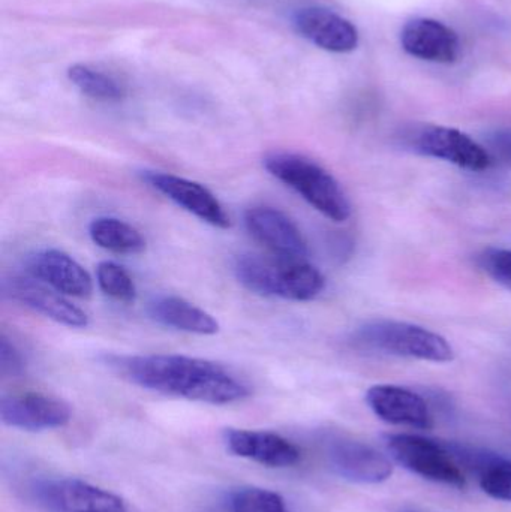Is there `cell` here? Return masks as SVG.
Here are the masks:
<instances>
[{"label": "cell", "instance_id": "1", "mask_svg": "<svg viewBox=\"0 0 511 512\" xmlns=\"http://www.w3.org/2000/svg\"><path fill=\"white\" fill-rule=\"evenodd\" d=\"M116 369L129 381L165 396L182 397L207 405H231L251 390L227 367L188 355L153 354L114 357Z\"/></svg>", "mask_w": 511, "mask_h": 512}, {"label": "cell", "instance_id": "2", "mask_svg": "<svg viewBox=\"0 0 511 512\" xmlns=\"http://www.w3.org/2000/svg\"><path fill=\"white\" fill-rule=\"evenodd\" d=\"M234 274L248 291L261 297L311 301L326 288V277L308 261L273 255L239 256L234 262Z\"/></svg>", "mask_w": 511, "mask_h": 512}, {"label": "cell", "instance_id": "3", "mask_svg": "<svg viewBox=\"0 0 511 512\" xmlns=\"http://www.w3.org/2000/svg\"><path fill=\"white\" fill-rule=\"evenodd\" d=\"M270 176L299 194L330 221H348L351 203L341 183L318 162L297 153H270L263 161Z\"/></svg>", "mask_w": 511, "mask_h": 512}, {"label": "cell", "instance_id": "4", "mask_svg": "<svg viewBox=\"0 0 511 512\" xmlns=\"http://www.w3.org/2000/svg\"><path fill=\"white\" fill-rule=\"evenodd\" d=\"M354 343L381 354L429 363H450L455 358V349L446 337L422 325L395 319L365 322L354 333Z\"/></svg>", "mask_w": 511, "mask_h": 512}, {"label": "cell", "instance_id": "5", "mask_svg": "<svg viewBox=\"0 0 511 512\" xmlns=\"http://www.w3.org/2000/svg\"><path fill=\"white\" fill-rule=\"evenodd\" d=\"M387 453L402 468L432 483L464 489L467 478L446 447L419 435L396 433L384 438Z\"/></svg>", "mask_w": 511, "mask_h": 512}, {"label": "cell", "instance_id": "6", "mask_svg": "<svg viewBox=\"0 0 511 512\" xmlns=\"http://www.w3.org/2000/svg\"><path fill=\"white\" fill-rule=\"evenodd\" d=\"M2 294L9 300L69 328H86L89 316L66 295L33 276L11 274L2 280Z\"/></svg>", "mask_w": 511, "mask_h": 512}, {"label": "cell", "instance_id": "7", "mask_svg": "<svg viewBox=\"0 0 511 512\" xmlns=\"http://www.w3.org/2000/svg\"><path fill=\"white\" fill-rule=\"evenodd\" d=\"M414 152L440 159L468 171H485L492 165L491 152L476 140L455 128L426 126L413 140Z\"/></svg>", "mask_w": 511, "mask_h": 512}, {"label": "cell", "instance_id": "8", "mask_svg": "<svg viewBox=\"0 0 511 512\" xmlns=\"http://www.w3.org/2000/svg\"><path fill=\"white\" fill-rule=\"evenodd\" d=\"M141 177L150 188L155 189L200 221L221 230L230 228V216L225 212L224 206L219 203L215 194L201 183L192 182L174 174L161 173V171H144Z\"/></svg>", "mask_w": 511, "mask_h": 512}, {"label": "cell", "instance_id": "9", "mask_svg": "<svg viewBox=\"0 0 511 512\" xmlns=\"http://www.w3.org/2000/svg\"><path fill=\"white\" fill-rule=\"evenodd\" d=\"M245 227L252 239L273 256L291 261H306L308 258V243L302 231L281 210L252 207L246 210Z\"/></svg>", "mask_w": 511, "mask_h": 512}, {"label": "cell", "instance_id": "10", "mask_svg": "<svg viewBox=\"0 0 511 512\" xmlns=\"http://www.w3.org/2000/svg\"><path fill=\"white\" fill-rule=\"evenodd\" d=\"M71 417L68 403L41 393L12 394L0 400L2 423L24 432L60 429Z\"/></svg>", "mask_w": 511, "mask_h": 512}, {"label": "cell", "instance_id": "11", "mask_svg": "<svg viewBox=\"0 0 511 512\" xmlns=\"http://www.w3.org/2000/svg\"><path fill=\"white\" fill-rule=\"evenodd\" d=\"M366 403L384 423L431 430L434 415L420 394L399 385L380 384L369 388Z\"/></svg>", "mask_w": 511, "mask_h": 512}, {"label": "cell", "instance_id": "12", "mask_svg": "<svg viewBox=\"0 0 511 512\" xmlns=\"http://www.w3.org/2000/svg\"><path fill=\"white\" fill-rule=\"evenodd\" d=\"M297 32L330 53H351L359 45V30L347 18L321 6H308L294 14Z\"/></svg>", "mask_w": 511, "mask_h": 512}, {"label": "cell", "instance_id": "13", "mask_svg": "<svg viewBox=\"0 0 511 512\" xmlns=\"http://www.w3.org/2000/svg\"><path fill=\"white\" fill-rule=\"evenodd\" d=\"M327 457L333 472L351 483L381 484L393 474L389 457L363 442L335 441Z\"/></svg>", "mask_w": 511, "mask_h": 512}, {"label": "cell", "instance_id": "14", "mask_svg": "<svg viewBox=\"0 0 511 512\" xmlns=\"http://www.w3.org/2000/svg\"><path fill=\"white\" fill-rule=\"evenodd\" d=\"M27 271L66 297L87 298L92 295L90 274L80 262L59 249H45L30 256Z\"/></svg>", "mask_w": 511, "mask_h": 512}, {"label": "cell", "instance_id": "15", "mask_svg": "<svg viewBox=\"0 0 511 512\" xmlns=\"http://www.w3.org/2000/svg\"><path fill=\"white\" fill-rule=\"evenodd\" d=\"M224 441L234 456L254 460L267 468H291L300 460L299 448L276 433L228 429Z\"/></svg>", "mask_w": 511, "mask_h": 512}, {"label": "cell", "instance_id": "16", "mask_svg": "<svg viewBox=\"0 0 511 512\" xmlns=\"http://www.w3.org/2000/svg\"><path fill=\"white\" fill-rule=\"evenodd\" d=\"M39 496L51 510L60 512H125L122 498L81 480H60L44 484Z\"/></svg>", "mask_w": 511, "mask_h": 512}, {"label": "cell", "instance_id": "17", "mask_svg": "<svg viewBox=\"0 0 511 512\" xmlns=\"http://www.w3.org/2000/svg\"><path fill=\"white\" fill-rule=\"evenodd\" d=\"M402 48L410 56L434 63H453L461 42L455 30L432 18H414L401 32Z\"/></svg>", "mask_w": 511, "mask_h": 512}, {"label": "cell", "instance_id": "18", "mask_svg": "<svg viewBox=\"0 0 511 512\" xmlns=\"http://www.w3.org/2000/svg\"><path fill=\"white\" fill-rule=\"evenodd\" d=\"M149 315L158 324L185 333L213 336L219 331V322L209 312L174 295L150 301Z\"/></svg>", "mask_w": 511, "mask_h": 512}, {"label": "cell", "instance_id": "19", "mask_svg": "<svg viewBox=\"0 0 511 512\" xmlns=\"http://www.w3.org/2000/svg\"><path fill=\"white\" fill-rule=\"evenodd\" d=\"M89 236L104 251L116 255H138L146 249V240L137 228L117 218H96L90 222Z\"/></svg>", "mask_w": 511, "mask_h": 512}, {"label": "cell", "instance_id": "20", "mask_svg": "<svg viewBox=\"0 0 511 512\" xmlns=\"http://www.w3.org/2000/svg\"><path fill=\"white\" fill-rule=\"evenodd\" d=\"M68 78L83 95L95 101L119 102L126 96L125 86L117 78L83 63L71 66Z\"/></svg>", "mask_w": 511, "mask_h": 512}, {"label": "cell", "instance_id": "21", "mask_svg": "<svg viewBox=\"0 0 511 512\" xmlns=\"http://www.w3.org/2000/svg\"><path fill=\"white\" fill-rule=\"evenodd\" d=\"M479 486L495 501L511 502V459L497 454L476 457Z\"/></svg>", "mask_w": 511, "mask_h": 512}, {"label": "cell", "instance_id": "22", "mask_svg": "<svg viewBox=\"0 0 511 512\" xmlns=\"http://www.w3.org/2000/svg\"><path fill=\"white\" fill-rule=\"evenodd\" d=\"M96 282L108 297L120 303H134L137 286L131 274L113 261H102L96 268Z\"/></svg>", "mask_w": 511, "mask_h": 512}, {"label": "cell", "instance_id": "23", "mask_svg": "<svg viewBox=\"0 0 511 512\" xmlns=\"http://www.w3.org/2000/svg\"><path fill=\"white\" fill-rule=\"evenodd\" d=\"M231 512H291L285 499L272 490L260 487H242L228 498Z\"/></svg>", "mask_w": 511, "mask_h": 512}, {"label": "cell", "instance_id": "24", "mask_svg": "<svg viewBox=\"0 0 511 512\" xmlns=\"http://www.w3.org/2000/svg\"><path fill=\"white\" fill-rule=\"evenodd\" d=\"M479 265L495 282L511 291V249H485L479 255Z\"/></svg>", "mask_w": 511, "mask_h": 512}, {"label": "cell", "instance_id": "25", "mask_svg": "<svg viewBox=\"0 0 511 512\" xmlns=\"http://www.w3.org/2000/svg\"><path fill=\"white\" fill-rule=\"evenodd\" d=\"M26 370V361L17 346L6 336L0 337V373L5 378H18Z\"/></svg>", "mask_w": 511, "mask_h": 512}, {"label": "cell", "instance_id": "26", "mask_svg": "<svg viewBox=\"0 0 511 512\" xmlns=\"http://www.w3.org/2000/svg\"><path fill=\"white\" fill-rule=\"evenodd\" d=\"M488 144L491 147L492 158L498 156L501 161L511 164V129H495L488 137Z\"/></svg>", "mask_w": 511, "mask_h": 512}]
</instances>
